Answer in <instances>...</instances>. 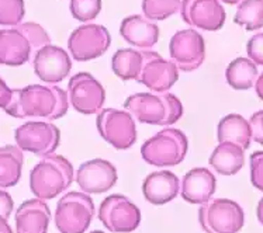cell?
Returning a JSON list of instances; mask_svg holds the SVG:
<instances>
[{
    "instance_id": "17",
    "label": "cell",
    "mask_w": 263,
    "mask_h": 233,
    "mask_svg": "<svg viewBox=\"0 0 263 233\" xmlns=\"http://www.w3.org/2000/svg\"><path fill=\"white\" fill-rule=\"evenodd\" d=\"M32 66L40 80L48 84H55L69 75L72 60L64 48L49 44L35 54Z\"/></svg>"
},
{
    "instance_id": "27",
    "label": "cell",
    "mask_w": 263,
    "mask_h": 233,
    "mask_svg": "<svg viewBox=\"0 0 263 233\" xmlns=\"http://www.w3.org/2000/svg\"><path fill=\"white\" fill-rule=\"evenodd\" d=\"M234 22L248 31L263 28V0H242L238 5Z\"/></svg>"
},
{
    "instance_id": "24",
    "label": "cell",
    "mask_w": 263,
    "mask_h": 233,
    "mask_svg": "<svg viewBox=\"0 0 263 233\" xmlns=\"http://www.w3.org/2000/svg\"><path fill=\"white\" fill-rule=\"evenodd\" d=\"M24 155L20 147L14 145H5L0 147V187L9 188L22 179Z\"/></svg>"
},
{
    "instance_id": "21",
    "label": "cell",
    "mask_w": 263,
    "mask_h": 233,
    "mask_svg": "<svg viewBox=\"0 0 263 233\" xmlns=\"http://www.w3.org/2000/svg\"><path fill=\"white\" fill-rule=\"evenodd\" d=\"M49 222H51V211L44 200L40 198L27 200L17 208V233H47Z\"/></svg>"
},
{
    "instance_id": "6",
    "label": "cell",
    "mask_w": 263,
    "mask_h": 233,
    "mask_svg": "<svg viewBox=\"0 0 263 233\" xmlns=\"http://www.w3.org/2000/svg\"><path fill=\"white\" fill-rule=\"evenodd\" d=\"M96 214L91 197L83 191H70L61 197L55 209L59 233H85Z\"/></svg>"
},
{
    "instance_id": "25",
    "label": "cell",
    "mask_w": 263,
    "mask_h": 233,
    "mask_svg": "<svg viewBox=\"0 0 263 233\" xmlns=\"http://www.w3.org/2000/svg\"><path fill=\"white\" fill-rule=\"evenodd\" d=\"M258 65L249 58H236L226 71L227 83L235 90H249L258 80Z\"/></svg>"
},
{
    "instance_id": "28",
    "label": "cell",
    "mask_w": 263,
    "mask_h": 233,
    "mask_svg": "<svg viewBox=\"0 0 263 233\" xmlns=\"http://www.w3.org/2000/svg\"><path fill=\"white\" fill-rule=\"evenodd\" d=\"M183 0H142V13L152 22H162L180 11Z\"/></svg>"
},
{
    "instance_id": "37",
    "label": "cell",
    "mask_w": 263,
    "mask_h": 233,
    "mask_svg": "<svg viewBox=\"0 0 263 233\" xmlns=\"http://www.w3.org/2000/svg\"><path fill=\"white\" fill-rule=\"evenodd\" d=\"M0 233H13L7 219L2 217H0Z\"/></svg>"
},
{
    "instance_id": "38",
    "label": "cell",
    "mask_w": 263,
    "mask_h": 233,
    "mask_svg": "<svg viewBox=\"0 0 263 233\" xmlns=\"http://www.w3.org/2000/svg\"><path fill=\"white\" fill-rule=\"evenodd\" d=\"M256 215H258V221L260 222V225L263 226V198L259 201L258 209H256Z\"/></svg>"
},
{
    "instance_id": "36",
    "label": "cell",
    "mask_w": 263,
    "mask_h": 233,
    "mask_svg": "<svg viewBox=\"0 0 263 233\" xmlns=\"http://www.w3.org/2000/svg\"><path fill=\"white\" fill-rule=\"evenodd\" d=\"M255 90H256V94L258 97L263 101V72L258 76V80L255 83Z\"/></svg>"
},
{
    "instance_id": "33",
    "label": "cell",
    "mask_w": 263,
    "mask_h": 233,
    "mask_svg": "<svg viewBox=\"0 0 263 233\" xmlns=\"http://www.w3.org/2000/svg\"><path fill=\"white\" fill-rule=\"evenodd\" d=\"M251 130H252V141L263 145V110L256 111L249 119Z\"/></svg>"
},
{
    "instance_id": "32",
    "label": "cell",
    "mask_w": 263,
    "mask_h": 233,
    "mask_svg": "<svg viewBox=\"0 0 263 233\" xmlns=\"http://www.w3.org/2000/svg\"><path fill=\"white\" fill-rule=\"evenodd\" d=\"M248 58L256 65L263 66V33L255 34L247 44Z\"/></svg>"
},
{
    "instance_id": "5",
    "label": "cell",
    "mask_w": 263,
    "mask_h": 233,
    "mask_svg": "<svg viewBox=\"0 0 263 233\" xmlns=\"http://www.w3.org/2000/svg\"><path fill=\"white\" fill-rule=\"evenodd\" d=\"M189 151V139L177 128H163L146 139L141 146V156L151 166L171 167L184 160Z\"/></svg>"
},
{
    "instance_id": "35",
    "label": "cell",
    "mask_w": 263,
    "mask_h": 233,
    "mask_svg": "<svg viewBox=\"0 0 263 233\" xmlns=\"http://www.w3.org/2000/svg\"><path fill=\"white\" fill-rule=\"evenodd\" d=\"M11 98H13V89L7 86V83L0 77V109H7Z\"/></svg>"
},
{
    "instance_id": "13",
    "label": "cell",
    "mask_w": 263,
    "mask_h": 233,
    "mask_svg": "<svg viewBox=\"0 0 263 233\" xmlns=\"http://www.w3.org/2000/svg\"><path fill=\"white\" fill-rule=\"evenodd\" d=\"M169 54L179 71L194 72L205 59L204 38L194 28L180 30L171 38Z\"/></svg>"
},
{
    "instance_id": "11",
    "label": "cell",
    "mask_w": 263,
    "mask_h": 233,
    "mask_svg": "<svg viewBox=\"0 0 263 233\" xmlns=\"http://www.w3.org/2000/svg\"><path fill=\"white\" fill-rule=\"evenodd\" d=\"M111 45V35L100 24H83L72 31L68 39V49L78 62H87L100 58Z\"/></svg>"
},
{
    "instance_id": "4",
    "label": "cell",
    "mask_w": 263,
    "mask_h": 233,
    "mask_svg": "<svg viewBox=\"0 0 263 233\" xmlns=\"http://www.w3.org/2000/svg\"><path fill=\"white\" fill-rule=\"evenodd\" d=\"M75 179L72 163L61 155H47L32 167L30 190L35 198L52 200L64 193Z\"/></svg>"
},
{
    "instance_id": "30",
    "label": "cell",
    "mask_w": 263,
    "mask_h": 233,
    "mask_svg": "<svg viewBox=\"0 0 263 233\" xmlns=\"http://www.w3.org/2000/svg\"><path fill=\"white\" fill-rule=\"evenodd\" d=\"M69 9L78 22H91L102 11V0H70Z\"/></svg>"
},
{
    "instance_id": "16",
    "label": "cell",
    "mask_w": 263,
    "mask_h": 233,
    "mask_svg": "<svg viewBox=\"0 0 263 233\" xmlns=\"http://www.w3.org/2000/svg\"><path fill=\"white\" fill-rule=\"evenodd\" d=\"M183 22L204 31H218L226 24V9L221 0H183Z\"/></svg>"
},
{
    "instance_id": "23",
    "label": "cell",
    "mask_w": 263,
    "mask_h": 233,
    "mask_svg": "<svg viewBox=\"0 0 263 233\" xmlns=\"http://www.w3.org/2000/svg\"><path fill=\"white\" fill-rule=\"evenodd\" d=\"M218 142H232L247 151L252 142V130L249 121L239 114H228L217 126Z\"/></svg>"
},
{
    "instance_id": "12",
    "label": "cell",
    "mask_w": 263,
    "mask_h": 233,
    "mask_svg": "<svg viewBox=\"0 0 263 233\" xmlns=\"http://www.w3.org/2000/svg\"><path fill=\"white\" fill-rule=\"evenodd\" d=\"M68 96L70 105L85 115L99 114L106 101V90L103 84L87 72H79L70 77Z\"/></svg>"
},
{
    "instance_id": "7",
    "label": "cell",
    "mask_w": 263,
    "mask_h": 233,
    "mask_svg": "<svg viewBox=\"0 0 263 233\" xmlns=\"http://www.w3.org/2000/svg\"><path fill=\"white\" fill-rule=\"evenodd\" d=\"M197 218L205 233H238L245 225L242 206L228 198H211L200 205Z\"/></svg>"
},
{
    "instance_id": "10",
    "label": "cell",
    "mask_w": 263,
    "mask_h": 233,
    "mask_svg": "<svg viewBox=\"0 0 263 233\" xmlns=\"http://www.w3.org/2000/svg\"><path fill=\"white\" fill-rule=\"evenodd\" d=\"M14 139L23 152L47 156L59 146L61 132L49 121H28L14 131Z\"/></svg>"
},
{
    "instance_id": "8",
    "label": "cell",
    "mask_w": 263,
    "mask_h": 233,
    "mask_svg": "<svg viewBox=\"0 0 263 233\" xmlns=\"http://www.w3.org/2000/svg\"><path fill=\"white\" fill-rule=\"evenodd\" d=\"M96 126L103 139L117 151H127L137 141L134 117L128 111L103 109L97 114Z\"/></svg>"
},
{
    "instance_id": "15",
    "label": "cell",
    "mask_w": 263,
    "mask_h": 233,
    "mask_svg": "<svg viewBox=\"0 0 263 233\" xmlns=\"http://www.w3.org/2000/svg\"><path fill=\"white\" fill-rule=\"evenodd\" d=\"M75 180L86 194H104L117 183V168L106 159H91L79 166Z\"/></svg>"
},
{
    "instance_id": "14",
    "label": "cell",
    "mask_w": 263,
    "mask_h": 233,
    "mask_svg": "<svg viewBox=\"0 0 263 233\" xmlns=\"http://www.w3.org/2000/svg\"><path fill=\"white\" fill-rule=\"evenodd\" d=\"M144 63L137 81L152 93H166L179 79V68L155 51H142Z\"/></svg>"
},
{
    "instance_id": "1",
    "label": "cell",
    "mask_w": 263,
    "mask_h": 233,
    "mask_svg": "<svg viewBox=\"0 0 263 233\" xmlns=\"http://www.w3.org/2000/svg\"><path fill=\"white\" fill-rule=\"evenodd\" d=\"M69 96L55 84H30L13 89V98L5 110L13 118H62L69 109Z\"/></svg>"
},
{
    "instance_id": "39",
    "label": "cell",
    "mask_w": 263,
    "mask_h": 233,
    "mask_svg": "<svg viewBox=\"0 0 263 233\" xmlns=\"http://www.w3.org/2000/svg\"><path fill=\"white\" fill-rule=\"evenodd\" d=\"M222 3H226V5H239L242 0H221Z\"/></svg>"
},
{
    "instance_id": "19",
    "label": "cell",
    "mask_w": 263,
    "mask_h": 233,
    "mask_svg": "<svg viewBox=\"0 0 263 233\" xmlns=\"http://www.w3.org/2000/svg\"><path fill=\"white\" fill-rule=\"evenodd\" d=\"M120 34L125 43L142 51H149L159 41V27L142 14L125 17L120 26Z\"/></svg>"
},
{
    "instance_id": "3",
    "label": "cell",
    "mask_w": 263,
    "mask_h": 233,
    "mask_svg": "<svg viewBox=\"0 0 263 233\" xmlns=\"http://www.w3.org/2000/svg\"><path fill=\"white\" fill-rule=\"evenodd\" d=\"M124 109L141 124L171 126L183 115V104L172 93H137L129 96Z\"/></svg>"
},
{
    "instance_id": "20",
    "label": "cell",
    "mask_w": 263,
    "mask_h": 233,
    "mask_svg": "<svg viewBox=\"0 0 263 233\" xmlns=\"http://www.w3.org/2000/svg\"><path fill=\"white\" fill-rule=\"evenodd\" d=\"M180 193V180L169 170L148 174L142 183V194L152 205H165Z\"/></svg>"
},
{
    "instance_id": "34",
    "label": "cell",
    "mask_w": 263,
    "mask_h": 233,
    "mask_svg": "<svg viewBox=\"0 0 263 233\" xmlns=\"http://www.w3.org/2000/svg\"><path fill=\"white\" fill-rule=\"evenodd\" d=\"M14 208V202L11 195L5 190H0V217L9 219Z\"/></svg>"
},
{
    "instance_id": "26",
    "label": "cell",
    "mask_w": 263,
    "mask_h": 233,
    "mask_svg": "<svg viewBox=\"0 0 263 233\" xmlns=\"http://www.w3.org/2000/svg\"><path fill=\"white\" fill-rule=\"evenodd\" d=\"M144 63L142 51L123 48L118 49L111 58V69L121 80H137Z\"/></svg>"
},
{
    "instance_id": "2",
    "label": "cell",
    "mask_w": 263,
    "mask_h": 233,
    "mask_svg": "<svg viewBox=\"0 0 263 233\" xmlns=\"http://www.w3.org/2000/svg\"><path fill=\"white\" fill-rule=\"evenodd\" d=\"M51 44L48 33L34 22L0 30V65L22 66L31 55Z\"/></svg>"
},
{
    "instance_id": "29",
    "label": "cell",
    "mask_w": 263,
    "mask_h": 233,
    "mask_svg": "<svg viewBox=\"0 0 263 233\" xmlns=\"http://www.w3.org/2000/svg\"><path fill=\"white\" fill-rule=\"evenodd\" d=\"M26 14L24 0H0V26L16 27Z\"/></svg>"
},
{
    "instance_id": "31",
    "label": "cell",
    "mask_w": 263,
    "mask_h": 233,
    "mask_svg": "<svg viewBox=\"0 0 263 233\" xmlns=\"http://www.w3.org/2000/svg\"><path fill=\"white\" fill-rule=\"evenodd\" d=\"M251 181L256 190L263 193V151L251 155Z\"/></svg>"
},
{
    "instance_id": "18",
    "label": "cell",
    "mask_w": 263,
    "mask_h": 233,
    "mask_svg": "<svg viewBox=\"0 0 263 233\" xmlns=\"http://www.w3.org/2000/svg\"><path fill=\"white\" fill-rule=\"evenodd\" d=\"M217 188L215 176L209 168L194 167L180 181V195L189 204L203 205L209 202Z\"/></svg>"
},
{
    "instance_id": "9",
    "label": "cell",
    "mask_w": 263,
    "mask_h": 233,
    "mask_svg": "<svg viewBox=\"0 0 263 233\" xmlns=\"http://www.w3.org/2000/svg\"><path fill=\"white\" fill-rule=\"evenodd\" d=\"M97 218L110 232L129 233L138 229L142 217L140 208L128 197L113 194L102 201Z\"/></svg>"
},
{
    "instance_id": "40",
    "label": "cell",
    "mask_w": 263,
    "mask_h": 233,
    "mask_svg": "<svg viewBox=\"0 0 263 233\" xmlns=\"http://www.w3.org/2000/svg\"><path fill=\"white\" fill-rule=\"evenodd\" d=\"M90 233H106V232H103V230H93V232Z\"/></svg>"
},
{
    "instance_id": "22",
    "label": "cell",
    "mask_w": 263,
    "mask_h": 233,
    "mask_svg": "<svg viewBox=\"0 0 263 233\" xmlns=\"http://www.w3.org/2000/svg\"><path fill=\"white\" fill-rule=\"evenodd\" d=\"M211 167L221 176H234L245 163V149L232 142H220L209 159Z\"/></svg>"
}]
</instances>
